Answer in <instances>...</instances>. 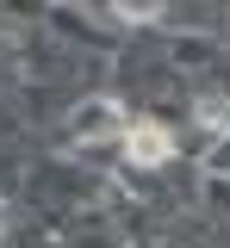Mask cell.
I'll use <instances>...</instances> for the list:
<instances>
[{"label":"cell","instance_id":"6da1fadb","mask_svg":"<svg viewBox=\"0 0 230 248\" xmlns=\"http://www.w3.org/2000/svg\"><path fill=\"white\" fill-rule=\"evenodd\" d=\"M125 130H131V118H125V106L112 93H94V99L75 106V143H106V137L125 143Z\"/></svg>","mask_w":230,"mask_h":248},{"label":"cell","instance_id":"7a4b0ae2","mask_svg":"<svg viewBox=\"0 0 230 248\" xmlns=\"http://www.w3.org/2000/svg\"><path fill=\"white\" fill-rule=\"evenodd\" d=\"M125 161L131 168H168V155H174V130L156 118H131V130H125Z\"/></svg>","mask_w":230,"mask_h":248},{"label":"cell","instance_id":"3957f363","mask_svg":"<svg viewBox=\"0 0 230 248\" xmlns=\"http://www.w3.org/2000/svg\"><path fill=\"white\" fill-rule=\"evenodd\" d=\"M193 124L212 130V137L230 130V99H224V93H199V99H193Z\"/></svg>","mask_w":230,"mask_h":248}]
</instances>
